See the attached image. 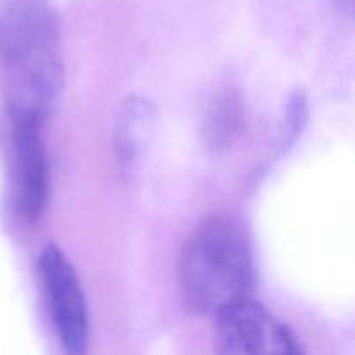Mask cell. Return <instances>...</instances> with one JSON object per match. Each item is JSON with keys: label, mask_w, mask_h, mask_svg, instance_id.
<instances>
[{"label": "cell", "mask_w": 355, "mask_h": 355, "mask_svg": "<svg viewBox=\"0 0 355 355\" xmlns=\"http://www.w3.org/2000/svg\"><path fill=\"white\" fill-rule=\"evenodd\" d=\"M38 272L62 354L87 355L90 338L89 309L75 267L59 246L51 243L42 250Z\"/></svg>", "instance_id": "obj_3"}, {"label": "cell", "mask_w": 355, "mask_h": 355, "mask_svg": "<svg viewBox=\"0 0 355 355\" xmlns=\"http://www.w3.org/2000/svg\"><path fill=\"white\" fill-rule=\"evenodd\" d=\"M215 355H305L295 333L252 297L215 318Z\"/></svg>", "instance_id": "obj_4"}, {"label": "cell", "mask_w": 355, "mask_h": 355, "mask_svg": "<svg viewBox=\"0 0 355 355\" xmlns=\"http://www.w3.org/2000/svg\"><path fill=\"white\" fill-rule=\"evenodd\" d=\"M243 127V104L234 94H224L215 101L207 118V139L211 148L222 149L232 146V142L239 139Z\"/></svg>", "instance_id": "obj_7"}, {"label": "cell", "mask_w": 355, "mask_h": 355, "mask_svg": "<svg viewBox=\"0 0 355 355\" xmlns=\"http://www.w3.org/2000/svg\"><path fill=\"white\" fill-rule=\"evenodd\" d=\"M42 125L12 121L16 210L28 224L40 220L49 201V159Z\"/></svg>", "instance_id": "obj_5"}, {"label": "cell", "mask_w": 355, "mask_h": 355, "mask_svg": "<svg viewBox=\"0 0 355 355\" xmlns=\"http://www.w3.org/2000/svg\"><path fill=\"white\" fill-rule=\"evenodd\" d=\"M0 58L10 120L44 127L64 82L61 21L49 0H9L0 12Z\"/></svg>", "instance_id": "obj_1"}, {"label": "cell", "mask_w": 355, "mask_h": 355, "mask_svg": "<svg viewBox=\"0 0 355 355\" xmlns=\"http://www.w3.org/2000/svg\"><path fill=\"white\" fill-rule=\"evenodd\" d=\"M253 283L252 248L241 225L227 217L201 222L180 259V286L187 307L217 318L252 297Z\"/></svg>", "instance_id": "obj_2"}, {"label": "cell", "mask_w": 355, "mask_h": 355, "mask_svg": "<svg viewBox=\"0 0 355 355\" xmlns=\"http://www.w3.org/2000/svg\"><path fill=\"white\" fill-rule=\"evenodd\" d=\"M336 3L340 6V9L342 10H347V12H352V3L354 0H336Z\"/></svg>", "instance_id": "obj_8"}, {"label": "cell", "mask_w": 355, "mask_h": 355, "mask_svg": "<svg viewBox=\"0 0 355 355\" xmlns=\"http://www.w3.org/2000/svg\"><path fill=\"white\" fill-rule=\"evenodd\" d=\"M156 125V107L142 96L123 101L114 121V158L125 180L135 177L151 144Z\"/></svg>", "instance_id": "obj_6"}]
</instances>
